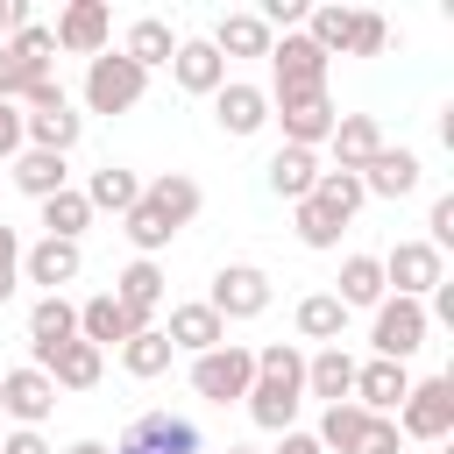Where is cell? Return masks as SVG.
<instances>
[{
    "instance_id": "cell-22",
    "label": "cell",
    "mask_w": 454,
    "mask_h": 454,
    "mask_svg": "<svg viewBox=\"0 0 454 454\" xmlns=\"http://www.w3.org/2000/svg\"><path fill=\"white\" fill-rule=\"evenodd\" d=\"M7 177H14V192H28V199L43 206V199H57V192L71 184V156H50V149H21V156L7 163Z\"/></svg>"
},
{
    "instance_id": "cell-49",
    "label": "cell",
    "mask_w": 454,
    "mask_h": 454,
    "mask_svg": "<svg viewBox=\"0 0 454 454\" xmlns=\"http://www.w3.org/2000/svg\"><path fill=\"white\" fill-rule=\"evenodd\" d=\"M0 454H57V447H50V440H43L35 426H14V433L0 440Z\"/></svg>"
},
{
    "instance_id": "cell-19",
    "label": "cell",
    "mask_w": 454,
    "mask_h": 454,
    "mask_svg": "<svg viewBox=\"0 0 454 454\" xmlns=\"http://www.w3.org/2000/svg\"><path fill=\"white\" fill-rule=\"evenodd\" d=\"M128 333H142V326L128 319V305H121L114 291H92V298L78 305V340H92L99 355H106V348H121Z\"/></svg>"
},
{
    "instance_id": "cell-18",
    "label": "cell",
    "mask_w": 454,
    "mask_h": 454,
    "mask_svg": "<svg viewBox=\"0 0 454 454\" xmlns=\"http://www.w3.org/2000/svg\"><path fill=\"white\" fill-rule=\"evenodd\" d=\"M163 340H170L177 355H206V348H220V340H227V326H220V312H213L206 298H184V305H170Z\"/></svg>"
},
{
    "instance_id": "cell-36",
    "label": "cell",
    "mask_w": 454,
    "mask_h": 454,
    "mask_svg": "<svg viewBox=\"0 0 454 454\" xmlns=\"http://www.w3.org/2000/svg\"><path fill=\"white\" fill-rule=\"evenodd\" d=\"M170 355H177V348L163 340V326H142V333H128V340H121V369H128V376H142V383H149V376H163V369H170Z\"/></svg>"
},
{
    "instance_id": "cell-44",
    "label": "cell",
    "mask_w": 454,
    "mask_h": 454,
    "mask_svg": "<svg viewBox=\"0 0 454 454\" xmlns=\"http://www.w3.org/2000/svg\"><path fill=\"white\" fill-rule=\"evenodd\" d=\"M28 85H35V71H28V64L0 43V99H14V106H21V92H28Z\"/></svg>"
},
{
    "instance_id": "cell-11",
    "label": "cell",
    "mask_w": 454,
    "mask_h": 454,
    "mask_svg": "<svg viewBox=\"0 0 454 454\" xmlns=\"http://www.w3.org/2000/svg\"><path fill=\"white\" fill-rule=\"evenodd\" d=\"M0 411H7L14 426H35V433H43V419L57 411V383H50L43 369H28V362H21V369H0Z\"/></svg>"
},
{
    "instance_id": "cell-53",
    "label": "cell",
    "mask_w": 454,
    "mask_h": 454,
    "mask_svg": "<svg viewBox=\"0 0 454 454\" xmlns=\"http://www.w3.org/2000/svg\"><path fill=\"white\" fill-rule=\"evenodd\" d=\"M114 454H149V447H142V440H121V447H114Z\"/></svg>"
},
{
    "instance_id": "cell-21",
    "label": "cell",
    "mask_w": 454,
    "mask_h": 454,
    "mask_svg": "<svg viewBox=\"0 0 454 454\" xmlns=\"http://www.w3.org/2000/svg\"><path fill=\"white\" fill-rule=\"evenodd\" d=\"M326 149H333V170H355V177H362V163L383 149L376 114H340V121H333V135H326Z\"/></svg>"
},
{
    "instance_id": "cell-29",
    "label": "cell",
    "mask_w": 454,
    "mask_h": 454,
    "mask_svg": "<svg viewBox=\"0 0 454 454\" xmlns=\"http://www.w3.org/2000/svg\"><path fill=\"white\" fill-rule=\"evenodd\" d=\"M348 390H355V355H348V348H319V355H305V397L348 404Z\"/></svg>"
},
{
    "instance_id": "cell-54",
    "label": "cell",
    "mask_w": 454,
    "mask_h": 454,
    "mask_svg": "<svg viewBox=\"0 0 454 454\" xmlns=\"http://www.w3.org/2000/svg\"><path fill=\"white\" fill-rule=\"evenodd\" d=\"M227 454H255V447H227Z\"/></svg>"
},
{
    "instance_id": "cell-45",
    "label": "cell",
    "mask_w": 454,
    "mask_h": 454,
    "mask_svg": "<svg viewBox=\"0 0 454 454\" xmlns=\"http://www.w3.org/2000/svg\"><path fill=\"white\" fill-rule=\"evenodd\" d=\"M426 241L447 255V241H454V192H440V199H433V213H426Z\"/></svg>"
},
{
    "instance_id": "cell-47",
    "label": "cell",
    "mask_w": 454,
    "mask_h": 454,
    "mask_svg": "<svg viewBox=\"0 0 454 454\" xmlns=\"http://www.w3.org/2000/svg\"><path fill=\"white\" fill-rule=\"evenodd\" d=\"M21 106H28V114H50V106H71V92H64L57 78H35V85L21 92Z\"/></svg>"
},
{
    "instance_id": "cell-5",
    "label": "cell",
    "mask_w": 454,
    "mask_h": 454,
    "mask_svg": "<svg viewBox=\"0 0 454 454\" xmlns=\"http://www.w3.org/2000/svg\"><path fill=\"white\" fill-rule=\"evenodd\" d=\"M397 419V440H447L454 433V376H426V383H411L404 390V404L390 411Z\"/></svg>"
},
{
    "instance_id": "cell-10",
    "label": "cell",
    "mask_w": 454,
    "mask_h": 454,
    "mask_svg": "<svg viewBox=\"0 0 454 454\" xmlns=\"http://www.w3.org/2000/svg\"><path fill=\"white\" fill-rule=\"evenodd\" d=\"M50 35H57V50H71V57H99V50H114V7H106V0H71Z\"/></svg>"
},
{
    "instance_id": "cell-9",
    "label": "cell",
    "mask_w": 454,
    "mask_h": 454,
    "mask_svg": "<svg viewBox=\"0 0 454 454\" xmlns=\"http://www.w3.org/2000/svg\"><path fill=\"white\" fill-rule=\"evenodd\" d=\"M270 121L284 128V142H291V149H326V135H333L340 106H333L326 92H291V99H270Z\"/></svg>"
},
{
    "instance_id": "cell-32",
    "label": "cell",
    "mask_w": 454,
    "mask_h": 454,
    "mask_svg": "<svg viewBox=\"0 0 454 454\" xmlns=\"http://www.w3.org/2000/svg\"><path fill=\"white\" fill-rule=\"evenodd\" d=\"M135 199H142V177H135L128 163H99V170L85 177V206H92V213H128Z\"/></svg>"
},
{
    "instance_id": "cell-25",
    "label": "cell",
    "mask_w": 454,
    "mask_h": 454,
    "mask_svg": "<svg viewBox=\"0 0 454 454\" xmlns=\"http://www.w3.org/2000/svg\"><path fill=\"white\" fill-rule=\"evenodd\" d=\"M206 43H213V50H220V64H227V57H270V43H277V35H270L248 7H234V14H220V21H213V35H206Z\"/></svg>"
},
{
    "instance_id": "cell-43",
    "label": "cell",
    "mask_w": 454,
    "mask_h": 454,
    "mask_svg": "<svg viewBox=\"0 0 454 454\" xmlns=\"http://www.w3.org/2000/svg\"><path fill=\"white\" fill-rule=\"evenodd\" d=\"M355 454H404V440H397V419H376V411H369V426H362Z\"/></svg>"
},
{
    "instance_id": "cell-46",
    "label": "cell",
    "mask_w": 454,
    "mask_h": 454,
    "mask_svg": "<svg viewBox=\"0 0 454 454\" xmlns=\"http://www.w3.org/2000/svg\"><path fill=\"white\" fill-rule=\"evenodd\" d=\"M21 284V234L0 220V291H14Z\"/></svg>"
},
{
    "instance_id": "cell-3",
    "label": "cell",
    "mask_w": 454,
    "mask_h": 454,
    "mask_svg": "<svg viewBox=\"0 0 454 454\" xmlns=\"http://www.w3.org/2000/svg\"><path fill=\"white\" fill-rule=\"evenodd\" d=\"M248 383H255V348L220 340V348L192 355V390H199L206 404H241V397H248Z\"/></svg>"
},
{
    "instance_id": "cell-55",
    "label": "cell",
    "mask_w": 454,
    "mask_h": 454,
    "mask_svg": "<svg viewBox=\"0 0 454 454\" xmlns=\"http://www.w3.org/2000/svg\"><path fill=\"white\" fill-rule=\"evenodd\" d=\"M447 454H454V447H447Z\"/></svg>"
},
{
    "instance_id": "cell-30",
    "label": "cell",
    "mask_w": 454,
    "mask_h": 454,
    "mask_svg": "<svg viewBox=\"0 0 454 454\" xmlns=\"http://www.w3.org/2000/svg\"><path fill=\"white\" fill-rule=\"evenodd\" d=\"M348 333V305L333 291H305L298 298V340H319V348H340Z\"/></svg>"
},
{
    "instance_id": "cell-26",
    "label": "cell",
    "mask_w": 454,
    "mask_h": 454,
    "mask_svg": "<svg viewBox=\"0 0 454 454\" xmlns=\"http://www.w3.org/2000/svg\"><path fill=\"white\" fill-rule=\"evenodd\" d=\"M85 135V114L71 106H50V114H21V149H50V156H71V142Z\"/></svg>"
},
{
    "instance_id": "cell-33",
    "label": "cell",
    "mask_w": 454,
    "mask_h": 454,
    "mask_svg": "<svg viewBox=\"0 0 454 454\" xmlns=\"http://www.w3.org/2000/svg\"><path fill=\"white\" fill-rule=\"evenodd\" d=\"M121 234H128V241H135V255H149V262H156V255L177 241V227H170V220H163L149 199H135V206L121 213Z\"/></svg>"
},
{
    "instance_id": "cell-17",
    "label": "cell",
    "mask_w": 454,
    "mask_h": 454,
    "mask_svg": "<svg viewBox=\"0 0 454 454\" xmlns=\"http://www.w3.org/2000/svg\"><path fill=\"white\" fill-rule=\"evenodd\" d=\"M170 78H177L184 92H199V99H213V92L227 85V64H220V50H213L206 35H177V57H170Z\"/></svg>"
},
{
    "instance_id": "cell-51",
    "label": "cell",
    "mask_w": 454,
    "mask_h": 454,
    "mask_svg": "<svg viewBox=\"0 0 454 454\" xmlns=\"http://www.w3.org/2000/svg\"><path fill=\"white\" fill-rule=\"evenodd\" d=\"M277 454H319V440H312V433H298V426H291V433H277Z\"/></svg>"
},
{
    "instance_id": "cell-34",
    "label": "cell",
    "mask_w": 454,
    "mask_h": 454,
    "mask_svg": "<svg viewBox=\"0 0 454 454\" xmlns=\"http://www.w3.org/2000/svg\"><path fill=\"white\" fill-rule=\"evenodd\" d=\"M333 298H340L348 312H355V305H369V312H376V305H383V262H376V255H348V262H340Z\"/></svg>"
},
{
    "instance_id": "cell-35",
    "label": "cell",
    "mask_w": 454,
    "mask_h": 454,
    "mask_svg": "<svg viewBox=\"0 0 454 454\" xmlns=\"http://www.w3.org/2000/svg\"><path fill=\"white\" fill-rule=\"evenodd\" d=\"M85 227H92V206H85L78 184H64L57 199H43V234H50V241H78Z\"/></svg>"
},
{
    "instance_id": "cell-15",
    "label": "cell",
    "mask_w": 454,
    "mask_h": 454,
    "mask_svg": "<svg viewBox=\"0 0 454 454\" xmlns=\"http://www.w3.org/2000/svg\"><path fill=\"white\" fill-rule=\"evenodd\" d=\"M78 270H85V248L78 241H35V248H21V277L28 284H43V298H57L64 284H78Z\"/></svg>"
},
{
    "instance_id": "cell-31",
    "label": "cell",
    "mask_w": 454,
    "mask_h": 454,
    "mask_svg": "<svg viewBox=\"0 0 454 454\" xmlns=\"http://www.w3.org/2000/svg\"><path fill=\"white\" fill-rule=\"evenodd\" d=\"M57 390H92L99 376H106V355L92 348V340H64L57 355H50V369H43Z\"/></svg>"
},
{
    "instance_id": "cell-20",
    "label": "cell",
    "mask_w": 454,
    "mask_h": 454,
    "mask_svg": "<svg viewBox=\"0 0 454 454\" xmlns=\"http://www.w3.org/2000/svg\"><path fill=\"white\" fill-rule=\"evenodd\" d=\"M121 57L149 78V71H163L170 57H177V35H170V21L163 14H142V21H128V35H121Z\"/></svg>"
},
{
    "instance_id": "cell-50",
    "label": "cell",
    "mask_w": 454,
    "mask_h": 454,
    "mask_svg": "<svg viewBox=\"0 0 454 454\" xmlns=\"http://www.w3.org/2000/svg\"><path fill=\"white\" fill-rule=\"evenodd\" d=\"M21 28H28V7L21 0H0V43H14Z\"/></svg>"
},
{
    "instance_id": "cell-48",
    "label": "cell",
    "mask_w": 454,
    "mask_h": 454,
    "mask_svg": "<svg viewBox=\"0 0 454 454\" xmlns=\"http://www.w3.org/2000/svg\"><path fill=\"white\" fill-rule=\"evenodd\" d=\"M14 156H21V106L0 99V163H14Z\"/></svg>"
},
{
    "instance_id": "cell-2",
    "label": "cell",
    "mask_w": 454,
    "mask_h": 454,
    "mask_svg": "<svg viewBox=\"0 0 454 454\" xmlns=\"http://www.w3.org/2000/svg\"><path fill=\"white\" fill-rule=\"evenodd\" d=\"M326 50L305 35V28H291V35H277L270 43V99H291V92H326Z\"/></svg>"
},
{
    "instance_id": "cell-40",
    "label": "cell",
    "mask_w": 454,
    "mask_h": 454,
    "mask_svg": "<svg viewBox=\"0 0 454 454\" xmlns=\"http://www.w3.org/2000/svg\"><path fill=\"white\" fill-rule=\"evenodd\" d=\"M348 21H355V7H305V35H312L326 57L348 50Z\"/></svg>"
},
{
    "instance_id": "cell-38",
    "label": "cell",
    "mask_w": 454,
    "mask_h": 454,
    "mask_svg": "<svg viewBox=\"0 0 454 454\" xmlns=\"http://www.w3.org/2000/svg\"><path fill=\"white\" fill-rule=\"evenodd\" d=\"M312 199H319V206H326L333 220H355L369 192H362V177H355V170H319V184H312Z\"/></svg>"
},
{
    "instance_id": "cell-41",
    "label": "cell",
    "mask_w": 454,
    "mask_h": 454,
    "mask_svg": "<svg viewBox=\"0 0 454 454\" xmlns=\"http://www.w3.org/2000/svg\"><path fill=\"white\" fill-rule=\"evenodd\" d=\"M383 50H390V21L369 14V7H355V21H348V50H340V57H383Z\"/></svg>"
},
{
    "instance_id": "cell-12",
    "label": "cell",
    "mask_w": 454,
    "mask_h": 454,
    "mask_svg": "<svg viewBox=\"0 0 454 454\" xmlns=\"http://www.w3.org/2000/svg\"><path fill=\"white\" fill-rule=\"evenodd\" d=\"M78 340V305L57 291V298H35L28 305V369H50V355Z\"/></svg>"
},
{
    "instance_id": "cell-8",
    "label": "cell",
    "mask_w": 454,
    "mask_h": 454,
    "mask_svg": "<svg viewBox=\"0 0 454 454\" xmlns=\"http://www.w3.org/2000/svg\"><path fill=\"white\" fill-rule=\"evenodd\" d=\"M206 305L220 312V326H227V319H262V312H270V270H255V262H220Z\"/></svg>"
},
{
    "instance_id": "cell-6",
    "label": "cell",
    "mask_w": 454,
    "mask_h": 454,
    "mask_svg": "<svg viewBox=\"0 0 454 454\" xmlns=\"http://www.w3.org/2000/svg\"><path fill=\"white\" fill-rule=\"evenodd\" d=\"M142 92H149V78H142V71H135L121 50L85 57V106H92V114H128Z\"/></svg>"
},
{
    "instance_id": "cell-7",
    "label": "cell",
    "mask_w": 454,
    "mask_h": 454,
    "mask_svg": "<svg viewBox=\"0 0 454 454\" xmlns=\"http://www.w3.org/2000/svg\"><path fill=\"white\" fill-rule=\"evenodd\" d=\"M376 262H383V291H390V298H419V305H426V291L447 284V255H440L433 241H397V248L376 255Z\"/></svg>"
},
{
    "instance_id": "cell-23",
    "label": "cell",
    "mask_w": 454,
    "mask_h": 454,
    "mask_svg": "<svg viewBox=\"0 0 454 454\" xmlns=\"http://www.w3.org/2000/svg\"><path fill=\"white\" fill-rule=\"evenodd\" d=\"M128 440H142L149 454H206L199 426H192V419H177V411H142V419L128 426Z\"/></svg>"
},
{
    "instance_id": "cell-4",
    "label": "cell",
    "mask_w": 454,
    "mask_h": 454,
    "mask_svg": "<svg viewBox=\"0 0 454 454\" xmlns=\"http://www.w3.org/2000/svg\"><path fill=\"white\" fill-rule=\"evenodd\" d=\"M426 333H433L426 305L383 291V305H376V319H369V348H376V362H411V355L426 348Z\"/></svg>"
},
{
    "instance_id": "cell-28",
    "label": "cell",
    "mask_w": 454,
    "mask_h": 454,
    "mask_svg": "<svg viewBox=\"0 0 454 454\" xmlns=\"http://www.w3.org/2000/svg\"><path fill=\"white\" fill-rule=\"evenodd\" d=\"M114 298L128 305V319H135V326H149V312L163 305V270H156L149 255H135V262L114 277Z\"/></svg>"
},
{
    "instance_id": "cell-14",
    "label": "cell",
    "mask_w": 454,
    "mask_h": 454,
    "mask_svg": "<svg viewBox=\"0 0 454 454\" xmlns=\"http://www.w3.org/2000/svg\"><path fill=\"white\" fill-rule=\"evenodd\" d=\"M419 177H426L419 149H397V142H383V149L362 163V192H369V199H404V192H419Z\"/></svg>"
},
{
    "instance_id": "cell-1",
    "label": "cell",
    "mask_w": 454,
    "mask_h": 454,
    "mask_svg": "<svg viewBox=\"0 0 454 454\" xmlns=\"http://www.w3.org/2000/svg\"><path fill=\"white\" fill-rule=\"evenodd\" d=\"M241 404H248V419L262 433H291L298 426V404H305V348H291V340L255 348V383H248Z\"/></svg>"
},
{
    "instance_id": "cell-16",
    "label": "cell",
    "mask_w": 454,
    "mask_h": 454,
    "mask_svg": "<svg viewBox=\"0 0 454 454\" xmlns=\"http://www.w3.org/2000/svg\"><path fill=\"white\" fill-rule=\"evenodd\" d=\"M213 121L241 142V135H262L270 128V92L262 85H241V78H227L220 92H213Z\"/></svg>"
},
{
    "instance_id": "cell-42",
    "label": "cell",
    "mask_w": 454,
    "mask_h": 454,
    "mask_svg": "<svg viewBox=\"0 0 454 454\" xmlns=\"http://www.w3.org/2000/svg\"><path fill=\"white\" fill-rule=\"evenodd\" d=\"M7 50H14V57H21V64H28L35 78H50V57H57V35H50L43 21H28V28H21V35L7 43Z\"/></svg>"
},
{
    "instance_id": "cell-27",
    "label": "cell",
    "mask_w": 454,
    "mask_h": 454,
    "mask_svg": "<svg viewBox=\"0 0 454 454\" xmlns=\"http://www.w3.org/2000/svg\"><path fill=\"white\" fill-rule=\"evenodd\" d=\"M142 199H149V206H156V213H163V220H170L177 234H184V227L199 220V206H206V192H199V184H192L184 170H163L156 184H142Z\"/></svg>"
},
{
    "instance_id": "cell-24",
    "label": "cell",
    "mask_w": 454,
    "mask_h": 454,
    "mask_svg": "<svg viewBox=\"0 0 454 454\" xmlns=\"http://www.w3.org/2000/svg\"><path fill=\"white\" fill-rule=\"evenodd\" d=\"M262 177H270L277 199L298 206V199H312V184H319V149H291V142H284V149L262 163Z\"/></svg>"
},
{
    "instance_id": "cell-52",
    "label": "cell",
    "mask_w": 454,
    "mask_h": 454,
    "mask_svg": "<svg viewBox=\"0 0 454 454\" xmlns=\"http://www.w3.org/2000/svg\"><path fill=\"white\" fill-rule=\"evenodd\" d=\"M64 454H114V447H106V440H71Z\"/></svg>"
},
{
    "instance_id": "cell-39",
    "label": "cell",
    "mask_w": 454,
    "mask_h": 454,
    "mask_svg": "<svg viewBox=\"0 0 454 454\" xmlns=\"http://www.w3.org/2000/svg\"><path fill=\"white\" fill-rule=\"evenodd\" d=\"M291 227H298L305 248H340V227H348V220H333L319 199H298V206H291Z\"/></svg>"
},
{
    "instance_id": "cell-37",
    "label": "cell",
    "mask_w": 454,
    "mask_h": 454,
    "mask_svg": "<svg viewBox=\"0 0 454 454\" xmlns=\"http://www.w3.org/2000/svg\"><path fill=\"white\" fill-rule=\"evenodd\" d=\"M362 426H369V411L362 404H326L319 411V454H355V440H362Z\"/></svg>"
},
{
    "instance_id": "cell-13",
    "label": "cell",
    "mask_w": 454,
    "mask_h": 454,
    "mask_svg": "<svg viewBox=\"0 0 454 454\" xmlns=\"http://www.w3.org/2000/svg\"><path fill=\"white\" fill-rule=\"evenodd\" d=\"M404 390H411V369L404 362H355V390H348V404H362V411H376V419H390L397 404H404Z\"/></svg>"
}]
</instances>
